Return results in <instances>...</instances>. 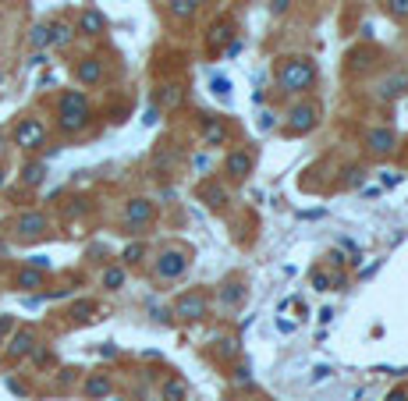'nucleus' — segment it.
I'll return each mask as SVG.
<instances>
[{"mask_svg":"<svg viewBox=\"0 0 408 401\" xmlns=\"http://www.w3.org/2000/svg\"><path fill=\"white\" fill-rule=\"evenodd\" d=\"M89 121H93V107H89L86 93H79V89L64 93L61 103H57V128L64 135H79L89 128Z\"/></svg>","mask_w":408,"mask_h":401,"instance_id":"f257e3e1","label":"nucleus"},{"mask_svg":"<svg viewBox=\"0 0 408 401\" xmlns=\"http://www.w3.org/2000/svg\"><path fill=\"white\" fill-rule=\"evenodd\" d=\"M280 89L284 93H306L316 86V64L309 61V57H287V61L280 64V75H277Z\"/></svg>","mask_w":408,"mask_h":401,"instance_id":"f03ea898","label":"nucleus"},{"mask_svg":"<svg viewBox=\"0 0 408 401\" xmlns=\"http://www.w3.org/2000/svg\"><path fill=\"white\" fill-rule=\"evenodd\" d=\"M320 125V103L316 100H302V103H291L284 114V132L287 135H309Z\"/></svg>","mask_w":408,"mask_h":401,"instance_id":"7ed1b4c3","label":"nucleus"},{"mask_svg":"<svg viewBox=\"0 0 408 401\" xmlns=\"http://www.w3.org/2000/svg\"><path fill=\"white\" fill-rule=\"evenodd\" d=\"M189 266H192V256L185 249H163L156 256V263H153V273L160 280H174V277H182Z\"/></svg>","mask_w":408,"mask_h":401,"instance_id":"20e7f679","label":"nucleus"},{"mask_svg":"<svg viewBox=\"0 0 408 401\" xmlns=\"http://www.w3.org/2000/svg\"><path fill=\"white\" fill-rule=\"evenodd\" d=\"M11 231H15V238H22V242H36V238H43V235L50 231V220H46V213H39V210H25V213L15 217Z\"/></svg>","mask_w":408,"mask_h":401,"instance_id":"39448f33","label":"nucleus"},{"mask_svg":"<svg viewBox=\"0 0 408 401\" xmlns=\"http://www.w3.org/2000/svg\"><path fill=\"white\" fill-rule=\"evenodd\" d=\"M15 146L18 149H39L43 142H46V125L39 121V118H22L18 125H15Z\"/></svg>","mask_w":408,"mask_h":401,"instance_id":"423d86ee","label":"nucleus"},{"mask_svg":"<svg viewBox=\"0 0 408 401\" xmlns=\"http://www.w3.org/2000/svg\"><path fill=\"white\" fill-rule=\"evenodd\" d=\"M206 313H210V299L203 295V292H189V295H182L178 299V306H174V316H182V320H206Z\"/></svg>","mask_w":408,"mask_h":401,"instance_id":"0eeeda50","label":"nucleus"},{"mask_svg":"<svg viewBox=\"0 0 408 401\" xmlns=\"http://www.w3.org/2000/svg\"><path fill=\"white\" fill-rule=\"evenodd\" d=\"M376 96L380 100H401V96H408V72H390V75H383L380 82H376Z\"/></svg>","mask_w":408,"mask_h":401,"instance_id":"6e6552de","label":"nucleus"},{"mask_svg":"<svg viewBox=\"0 0 408 401\" xmlns=\"http://www.w3.org/2000/svg\"><path fill=\"white\" fill-rule=\"evenodd\" d=\"M32 352H36V330L32 327L11 330V337H8V355L11 359H29Z\"/></svg>","mask_w":408,"mask_h":401,"instance_id":"1a4fd4ad","label":"nucleus"},{"mask_svg":"<svg viewBox=\"0 0 408 401\" xmlns=\"http://www.w3.org/2000/svg\"><path fill=\"white\" fill-rule=\"evenodd\" d=\"M394 146H397L394 128H369L366 132V149L373 156H387V153H394Z\"/></svg>","mask_w":408,"mask_h":401,"instance_id":"9d476101","label":"nucleus"},{"mask_svg":"<svg viewBox=\"0 0 408 401\" xmlns=\"http://www.w3.org/2000/svg\"><path fill=\"white\" fill-rule=\"evenodd\" d=\"M249 170H252V153H245V149L227 153V160H224V175H227L231 182H242Z\"/></svg>","mask_w":408,"mask_h":401,"instance_id":"9b49d317","label":"nucleus"},{"mask_svg":"<svg viewBox=\"0 0 408 401\" xmlns=\"http://www.w3.org/2000/svg\"><path fill=\"white\" fill-rule=\"evenodd\" d=\"M75 79H79V86H100L103 82V61L100 57H82L75 64Z\"/></svg>","mask_w":408,"mask_h":401,"instance_id":"f8f14e48","label":"nucleus"},{"mask_svg":"<svg viewBox=\"0 0 408 401\" xmlns=\"http://www.w3.org/2000/svg\"><path fill=\"white\" fill-rule=\"evenodd\" d=\"M153 220V203L149 199H128V206H125V224L128 227H142V224H149Z\"/></svg>","mask_w":408,"mask_h":401,"instance_id":"ddd939ff","label":"nucleus"},{"mask_svg":"<svg viewBox=\"0 0 408 401\" xmlns=\"http://www.w3.org/2000/svg\"><path fill=\"white\" fill-rule=\"evenodd\" d=\"M231 39H235V22L224 15V18H217V22L210 25V46L220 50V46H227Z\"/></svg>","mask_w":408,"mask_h":401,"instance_id":"4468645a","label":"nucleus"},{"mask_svg":"<svg viewBox=\"0 0 408 401\" xmlns=\"http://www.w3.org/2000/svg\"><path fill=\"white\" fill-rule=\"evenodd\" d=\"M107 29V18H103V11H82L79 15V25H75V32H82V36H100Z\"/></svg>","mask_w":408,"mask_h":401,"instance_id":"2eb2a0df","label":"nucleus"},{"mask_svg":"<svg viewBox=\"0 0 408 401\" xmlns=\"http://www.w3.org/2000/svg\"><path fill=\"white\" fill-rule=\"evenodd\" d=\"M227 135H231V132H227V125H224L220 118H206V121H203V142H206V146H224Z\"/></svg>","mask_w":408,"mask_h":401,"instance_id":"dca6fc26","label":"nucleus"},{"mask_svg":"<svg viewBox=\"0 0 408 401\" xmlns=\"http://www.w3.org/2000/svg\"><path fill=\"white\" fill-rule=\"evenodd\" d=\"M15 288H18V292H39V288H43V270L22 266V270L15 273Z\"/></svg>","mask_w":408,"mask_h":401,"instance_id":"f3484780","label":"nucleus"},{"mask_svg":"<svg viewBox=\"0 0 408 401\" xmlns=\"http://www.w3.org/2000/svg\"><path fill=\"white\" fill-rule=\"evenodd\" d=\"M245 299V284L242 280H227L224 288H220V295H217V302L224 306V309H231V306H238Z\"/></svg>","mask_w":408,"mask_h":401,"instance_id":"a211bd4d","label":"nucleus"},{"mask_svg":"<svg viewBox=\"0 0 408 401\" xmlns=\"http://www.w3.org/2000/svg\"><path fill=\"white\" fill-rule=\"evenodd\" d=\"M107 394H110V376H103V373H93V376L86 380V397L100 401V397H107Z\"/></svg>","mask_w":408,"mask_h":401,"instance_id":"6ab92c4d","label":"nucleus"},{"mask_svg":"<svg viewBox=\"0 0 408 401\" xmlns=\"http://www.w3.org/2000/svg\"><path fill=\"white\" fill-rule=\"evenodd\" d=\"M125 266H107L103 273H100V284H103V288L107 292H118V288H125Z\"/></svg>","mask_w":408,"mask_h":401,"instance_id":"aec40b11","label":"nucleus"},{"mask_svg":"<svg viewBox=\"0 0 408 401\" xmlns=\"http://www.w3.org/2000/svg\"><path fill=\"white\" fill-rule=\"evenodd\" d=\"M189 397V387L182 383V380H163V387H160V401H185Z\"/></svg>","mask_w":408,"mask_h":401,"instance_id":"412c9836","label":"nucleus"},{"mask_svg":"<svg viewBox=\"0 0 408 401\" xmlns=\"http://www.w3.org/2000/svg\"><path fill=\"white\" fill-rule=\"evenodd\" d=\"M75 36V29L68 22H50V46H68Z\"/></svg>","mask_w":408,"mask_h":401,"instance_id":"4be33fe9","label":"nucleus"},{"mask_svg":"<svg viewBox=\"0 0 408 401\" xmlns=\"http://www.w3.org/2000/svg\"><path fill=\"white\" fill-rule=\"evenodd\" d=\"M199 196H203V199H206V206H213V210L227 203V189H224V185H213V182H210V185H203V189H199Z\"/></svg>","mask_w":408,"mask_h":401,"instance_id":"5701e85b","label":"nucleus"},{"mask_svg":"<svg viewBox=\"0 0 408 401\" xmlns=\"http://www.w3.org/2000/svg\"><path fill=\"white\" fill-rule=\"evenodd\" d=\"M43 178H46V163H43V160L25 163V170H22V182H25V185H43Z\"/></svg>","mask_w":408,"mask_h":401,"instance_id":"b1692460","label":"nucleus"},{"mask_svg":"<svg viewBox=\"0 0 408 401\" xmlns=\"http://www.w3.org/2000/svg\"><path fill=\"white\" fill-rule=\"evenodd\" d=\"M167 15H170L174 22H192L196 8L189 4V0H170V4H167Z\"/></svg>","mask_w":408,"mask_h":401,"instance_id":"393cba45","label":"nucleus"},{"mask_svg":"<svg viewBox=\"0 0 408 401\" xmlns=\"http://www.w3.org/2000/svg\"><path fill=\"white\" fill-rule=\"evenodd\" d=\"M29 43H32L36 50L50 46V22H39V25H32V32H29Z\"/></svg>","mask_w":408,"mask_h":401,"instance_id":"a878e982","label":"nucleus"},{"mask_svg":"<svg viewBox=\"0 0 408 401\" xmlns=\"http://www.w3.org/2000/svg\"><path fill=\"white\" fill-rule=\"evenodd\" d=\"M383 11L394 22H408V0H383Z\"/></svg>","mask_w":408,"mask_h":401,"instance_id":"bb28decb","label":"nucleus"},{"mask_svg":"<svg viewBox=\"0 0 408 401\" xmlns=\"http://www.w3.org/2000/svg\"><path fill=\"white\" fill-rule=\"evenodd\" d=\"M178 100H182V89L178 86H160V93H156V103L160 107H174Z\"/></svg>","mask_w":408,"mask_h":401,"instance_id":"cd10ccee","label":"nucleus"},{"mask_svg":"<svg viewBox=\"0 0 408 401\" xmlns=\"http://www.w3.org/2000/svg\"><path fill=\"white\" fill-rule=\"evenodd\" d=\"M291 8H295V0H270V15L273 18H284Z\"/></svg>","mask_w":408,"mask_h":401,"instance_id":"c85d7f7f","label":"nucleus"},{"mask_svg":"<svg viewBox=\"0 0 408 401\" xmlns=\"http://www.w3.org/2000/svg\"><path fill=\"white\" fill-rule=\"evenodd\" d=\"M142 256H146V245H142V242H135V245H128V249H125V256H121V259H125V263H139Z\"/></svg>","mask_w":408,"mask_h":401,"instance_id":"c756f323","label":"nucleus"},{"mask_svg":"<svg viewBox=\"0 0 408 401\" xmlns=\"http://www.w3.org/2000/svg\"><path fill=\"white\" fill-rule=\"evenodd\" d=\"M362 178H366L362 167H348L344 170V185H362Z\"/></svg>","mask_w":408,"mask_h":401,"instance_id":"7c9ffc66","label":"nucleus"},{"mask_svg":"<svg viewBox=\"0 0 408 401\" xmlns=\"http://www.w3.org/2000/svg\"><path fill=\"white\" fill-rule=\"evenodd\" d=\"M11 330H15V316H0V345H8Z\"/></svg>","mask_w":408,"mask_h":401,"instance_id":"2f4dec72","label":"nucleus"},{"mask_svg":"<svg viewBox=\"0 0 408 401\" xmlns=\"http://www.w3.org/2000/svg\"><path fill=\"white\" fill-rule=\"evenodd\" d=\"M72 313H75V316H79V320H89V316H93V313H96V302H89V299H86V302H79V306H75V309H72Z\"/></svg>","mask_w":408,"mask_h":401,"instance_id":"473e14b6","label":"nucleus"},{"mask_svg":"<svg viewBox=\"0 0 408 401\" xmlns=\"http://www.w3.org/2000/svg\"><path fill=\"white\" fill-rule=\"evenodd\" d=\"M210 86H213V93H220V96H231V82H227L224 75H213V82H210Z\"/></svg>","mask_w":408,"mask_h":401,"instance_id":"72a5a7b5","label":"nucleus"},{"mask_svg":"<svg viewBox=\"0 0 408 401\" xmlns=\"http://www.w3.org/2000/svg\"><path fill=\"white\" fill-rule=\"evenodd\" d=\"M313 288H316V292H327V288H330V277H327L323 270H316V273H313Z\"/></svg>","mask_w":408,"mask_h":401,"instance_id":"f704fd0d","label":"nucleus"},{"mask_svg":"<svg viewBox=\"0 0 408 401\" xmlns=\"http://www.w3.org/2000/svg\"><path fill=\"white\" fill-rule=\"evenodd\" d=\"M235 383H252V369L249 366H238L235 369Z\"/></svg>","mask_w":408,"mask_h":401,"instance_id":"c9c22d12","label":"nucleus"},{"mask_svg":"<svg viewBox=\"0 0 408 401\" xmlns=\"http://www.w3.org/2000/svg\"><path fill=\"white\" fill-rule=\"evenodd\" d=\"M29 266H32V270H50V259H46V256H32Z\"/></svg>","mask_w":408,"mask_h":401,"instance_id":"e433bc0d","label":"nucleus"},{"mask_svg":"<svg viewBox=\"0 0 408 401\" xmlns=\"http://www.w3.org/2000/svg\"><path fill=\"white\" fill-rule=\"evenodd\" d=\"M242 46H245L242 39H231V43H227V53H231V57H235V53H242Z\"/></svg>","mask_w":408,"mask_h":401,"instance_id":"4c0bfd02","label":"nucleus"},{"mask_svg":"<svg viewBox=\"0 0 408 401\" xmlns=\"http://www.w3.org/2000/svg\"><path fill=\"white\" fill-rule=\"evenodd\" d=\"M4 156H8V135L0 132V160H4Z\"/></svg>","mask_w":408,"mask_h":401,"instance_id":"58836bf2","label":"nucleus"},{"mask_svg":"<svg viewBox=\"0 0 408 401\" xmlns=\"http://www.w3.org/2000/svg\"><path fill=\"white\" fill-rule=\"evenodd\" d=\"M397 182H401V175H390V178H387V175H383V185H387V189H394V185H397Z\"/></svg>","mask_w":408,"mask_h":401,"instance_id":"ea45409f","label":"nucleus"},{"mask_svg":"<svg viewBox=\"0 0 408 401\" xmlns=\"http://www.w3.org/2000/svg\"><path fill=\"white\" fill-rule=\"evenodd\" d=\"M341 263H344V256H341V252H330V266H334V270H337V266H341Z\"/></svg>","mask_w":408,"mask_h":401,"instance_id":"a19ab883","label":"nucleus"},{"mask_svg":"<svg viewBox=\"0 0 408 401\" xmlns=\"http://www.w3.org/2000/svg\"><path fill=\"white\" fill-rule=\"evenodd\" d=\"M387 401H408V394L404 390H394V394H387Z\"/></svg>","mask_w":408,"mask_h":401,"instance_id":"79ce46f5","label":"nucleus"},{"mask_svg":"<svg viewBox=\"0 0 408 401\" xmlns=\"http://www.w3.org/2000/svg\"><path fill=\"white\" fill-rule=\"evenodd\" d=\"M4 185H8V170H4V167H0V189H4Z\"/></svg>","mask_w":408,"mask_h":401,"instance_id":"37998d69","label":"nucleus"},{"mask_svg":"<svg viewBox=\"0 0 408 401\" xmlns=\"http://www.w3.org/2000/svg\"><path fill=\"white\" fill-rule=\"evenodd\" d=\"M189 4H192V8H196V11H199V8H203V4H210V0H189Z\"/></svg>","mask_w":408,"mask_h":401,"instance_id":"c03bdc74","label":"nucleus"},{"mask_svg":"<svg viewBox=\"0 0 408 401\" xmlns=\"http://www.w3.org/2000/svg\"><path fill=\"white\" fill-rule=\"evenodd\" d=\"M4 252H8V242H4V238H0V256H4Z\"/></svg>","mask_w":408,"mask_h":401,"instance_id":"a18cd8bd","label":"nucleus"},{"mask_svg":"<svg viewBox=\"0 0 408 401\" xmlns=\"http://www.w3.org/2000/svg\"><path fill=\"white\" fill-rule=\"evenodd\" d=\"M118 401H121V397H118Z\"/></svg>","mask_w":408,"mask_h":401,"instance_id":"49530a36","label":"nucleus"}]
</instances>
